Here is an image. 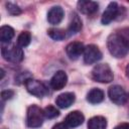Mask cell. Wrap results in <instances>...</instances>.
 Returning a JSON list of instances; mask_svg holds the SVG:
<instances>
[{
    "mask_svg": "<svg viewBox=\"0 0 129 129\" xmlns=\"http://www.w3.org/2000/svg\"><path fill=\"white\" fill-rule=\"evenodd\" d=\"M107 47L109 52L117 58L124 57L129 52V45L119 36L117 32H114L108 36Z\"/></svg>",
    "mask_w": 129,
    "mask_h": 129,
    "instance_id": "obj_1",
    "label": "cell"
},
{
    "mask_svg": "<svg viewBox=\"0 0 129 129\" xmlns=\"http://www.w3.org/2000/svg\"><path fill=\"white\" fill-rule=\"evenodd\" d=\"M1 54L4 59L17 63L20 62L23 59L24 53L20 46L17 44H11L9 43H2L1 46Z\"/></svg>",
    "mask_w": 129,
    "mask_h": 129,
    "instance_id": "obj_2",
    "label": "cell"
},
{
    "mask_svg": "<svg viewBox=\"0 0 129 129\" xmlns=\"http://www.w3.org/2000/svg\"><path fill=\"white\" fill-rule=\"evenodd\" d=\"M92 78L96 82L107 84L113 81L114 75L109 64L99 63V64H96L92 70Z\"/></svg>",
    "mask_w": 129,
    "mask_h": 129,
    "instance_id": "obj_3",
    "label": "cell"
},
{
    "mask_svg": "<svg viewBox=\"0 0 129 129\" xmlns=\"http://www.w3.org/2000/svg\"><path fill=\"white\" fill-rule=\"evenodd\" d=\"M44 112L41 108L36 105H31L27 109L26 113V124L30 128H38L42 125L44 120Z\"/></svg>",
    "mask_w": 129,
    "mask_h": 129,
    "instance_id": "obj_4",
    "label": "cell"
},
{
    "mask_svg": "<svg viewBox=\"0 0 129 129\" xmlns=\"http://www.w3.org/2000/svg\"><path fill=\"white\" fill-rule=\"evenodd\" d=\"M24 86L27 90V92L37 98H42L48 94V89L47 87L40 81L34 80L32 78L28 79L25 83Z\"/></svg>",
    "mask_w": 129,
    "mask_h": 129,
    "instance_id": "obj_5",
    "label": "cell"
},
{
    "mask_svg": "<svg viewBox=\"0 0 129 129\" xmlns=\"http://www.w3.org/2000/svg\"><path fill=\"white\" fill-rule=\"evenodd\" d=\"M84 61L87 64H93L102 58V52L99 47L95 44H89L85 46L84 50Z\"/></svg>",
    "mask_w": 129,
    "mask_h": 129,
    "instance_id": "obj_6",
    "label": "cell"
},
{
    "mask_svg": "<svg viewBox=\"0 0 129 129\" xmlns=\"http://www.w3.org/2000/svg\"><path fill=\"white\" fill-rule=\"evenodd\" d=\"M108 96L110 100L116 105H123L127 100V94L125 90L119 85L110 87L108 90Z\"/></svg>",
    "mask_w": 129,
    "mask_h": 129,
    "instance_id": "obj_7",
    "label": "cell"
},
{
    "mask_svg": "<svg viewBox=\"0 0 129 129\" xmlns=\"http://www.w3.org/2000/svg\"><path fill=\"white\" fill-rule=\"evenodd\" d=\"M85 50V46L80 41H72L66 46V52L70 59H78Z\"/></svg>",
    "mask_w": 129,
    "mask_h": 129,
    "instance_id": "obj_8",
    "label": "cell"
},
{
    "mask_svg": "<svg viewBox=\"0 0 129 129\" xmlns=\"http://www.w3.org/2000/svg\"><path fill=\"white\" fill-rule=\"evenodd\" d=\"M118 12H119V7H118V4L116 2H110L109 5L107 6L106 10L104 11L103 15H102V18H101V22L105 25L109 24L111 21H113L117 15H118Z\"/></svg>",
    "mask_w": 129,
    "mask_h": 129,
    "instance_id": "obj_9",
    "label": "cell"
},
{
    "mask_svg": "<svg viewBox=\"0 0 129 129\" xmlns=\"http://www.w3.org/2000/svg\"><path fill=\"white\" fill-rule=\"evenodd\" d=\"M68 83V76L63 71H57L50 79V87L54 91L61 90Z\"/></svg>",
    "mask_w": 129,
    "mask_h": 129,
    "instance_id": "obj_10",
    "label": "cell"
},
{
    "mask_svg": "<svg viewBox=\"0 0 129 129\" xmlns=\"http://www.w3.org/2000/svg\"><path fill=\"white\" fill-rule=\"evenodd\" d=\"M77 7L81 13L86 14V15H92L98 11L99 4L95 1L81 0L77 3Z\"/></svg>",
    "mask_w": 129,
    "mask_h": 129,
    "instance_id": "obj_11",
    "label": "cell"
},
{
    "mask_svg": "<svg viewBox=\"0 0 129 129\" xmlns=\"http://www.w3.org/2000/svg\"><path fill=\"white\" fill-rule=\"evenodd\" d=\"M64 16V11L60 6H53L47 12V21L52 24L56 25L61 22Z\"/></svg>",
    "mask_w": 129,
    "mask_h": 129,
    "instance_id": "obj_12",
    "label": "cell"
},
{
    "mask_svg": "<svg viewBox=\"0 0 129 129\" xmlns=\"http://www.w3.org/2000/svg\"><path fill=\"white\" fill-rule=\"evenodd\" d=\"M84 121H85V116L80 111H73L69 113L64 118V123L69 127H73V128L82 125Z\"/></svg>",
    "mask_w": 129,
    "mask_h": 129,
    "instance_id": "obj_13",
    "label": "cell"
},
{
    "mask_svg": "<svg viewBox=\"0 0 129 129\" xmlns=\"http://www.w3.org/2000/svg\"><path fill=\"white\" fill-rule=\"evenodd\" d=\"M75 100H76V96L74 93L66 92V93H62L56 97L55 104L57 107H59L61 109H66V108H69L71 105H73Z\"/></svg>",
    "mask_w": 129,
    "mask_h": 129,
    "instance_id": "obj_14",
    "label": "cell"
},
{
    "mask_svg": "<svg viewBox=\"0 0 129 129\" xmlns=\"http://www.w3.org/2000/svg\"><path fill=\"white\" fill-rule=\"evenodd\" d=\"M82 20L80 18V16L73 12L72 15H71V20H70V23H69V27H68V32L70 34H75V33H78L81 29H82Z\"/></svg>",
    "mask_w": 129,
    "mask_h": 129,
    "instance_id": "obj_15",
    "label": "cell"
},
{
    "mask_svg": "<svg viewBox=\"0 0 129 129\" xmlns=\"http://www.w3.org/2000/svg\"><path fill=\"white\" fill-rule=\"evenodd\" d=\"M104 92L101 89L98 88H94L92 90L89 91V93L87 94V101L91 104H99L104 100Z\"/></svg>",
    "mask_w": 129,
    "mask_h": 129,
    "instance_id": "obj_16",
    "label": "cell"
},
{
    "mask_svg": "<svg viewBox=\"0 0 129 129\" xmlns=\"http://www.w3.org/2000/svg\"><path fill=\"white\" fill-rule=\"evenodd\" d=\"M107 120L103 116H94L88 121V129H106Z\"/></svg>",
    "mask_w": 129,
    "mask_h": 129,
    "instance_id": "obj_17",
    "label": "cell"
},
{
    "mask_svg": "<svg viewBox=\"0 0 129 129\" xmlns=\"http://www.w3.org/2000/svg\"><path fill=\"white\" fill-rule=\"evenodd\" d=\"M14 29L9 25H3L0 28V40L2 43H9L14 37Z\"/></svg>",
    "mask_w": 129,
    "mask_h": 129,
    "instance_id": "obj_18",
    "label": "cell"
},
{
    "mask_svg": "<svg viewBox=\"0 0 129 129\" xmlns=\"http://www.w3.org/2000/svg\"><path fill=\"white\" fill-rule=\"evenodd\" d=\"M47 34L54 40H62L67 36V31L61 28H49L47 30Z\"/></svg>",
    "mask_w": 129,
    "mask_h": 129,
    "instance_id": "obj_19",
    "label": "cell"
},
{
    "mask_svg": "<svg viewBox=\"0 0 129 129\" xmlns=\"http://www.w3.org/2000/svg\"><path fill=\"white\" fill-rule=\"evenodd\" d=\"M30 41H31V34L28 31H22L17 37V45L20 46L21 48L29 45Z\"/></svg>",
    "mask_w": 129,
    "mask_h": 129,
    "instance_id": "obj_20",
    "label": "cell"
},
{
    "mask_svg": "<svg viewBox=\"0 0 129 129\" xmlns=\"http://www.w3.org/2000/svg\"><path fill=\"white\" fill-rule=\"evenodd\" d=\"M43 112H44L45 118H47V119H52V118H55V117H57L59 115V111L52 105L46 106L43 109Z\"/></svg>",
    "mask_w": 129,
    "mask_h": 129,
    "instance_id": "obj_21",
    "label": "cell"
},
{
    "mask_svg": "<svg viewBox=\"0 0 129 129\" xmlns=\"http://www.w3.org/2000/svg\"><path fill=\"white\" fill-rule=\"evenodd\" d=\"M6 8H7V11L11 14V15H19L21 13V9L16 5V4H13L11 2H8L6 3Z\"/></svg>",
    "mask_w": 129,
    "mask_h": 129,
    "instance_id": "obj_22",
    "label": "cell"
},
{
    "mask_svg": "<svg viewBox=\"0 0 129 129\" xmlns=\"http://www.w3.org/2000/svg\"><path fill=\"white\" fill-rule=\"evenodd\" d=\"M116 32H117V33L119 34V36L129 45V27H123V28H121V29H118Z\"/></svg>",
    "mask_w": 129,
    "mask_h": 129,
    "instance_id": "obj_23",
    "label": "cell"
},
{
    "mask_svg": "<svg viewBox=\"0 0 129 129\" xmlns=\"http://www.w3.org/2000/svg\"><path fill=\"white\" fill-rule=\"evenodd\" d=\"M13 96H14V92L11 91V90H5V91L1 92V99H2V101L10 100Z\"/></svg>",
    "mask_w": 129,
    "mask_h": 129,
    "instance_id": "obj_24",
    "label": "cell"
},
{
    "mask_svg": "<svg viewBox=\"0 0 129 129\" xmlns=\"http://www.w3.org/2000/svg\"><path fill=\"white\" fill-rule=\"evenodd\" d=\"M51 129H69V126L63 122V123H57L55 124Z\"/></svg>",
    "mask_w": 129,
    "mask_h": 129,
    "instance_id": "obj_25",
    "label": "cell"
},
{
    "mask_svg": "<svg viewBox=\"0 0 129 129\" xmlns=\"http://www.w3.org/2000/svg\"><path fill=\"white\" fill-rule=\"evenodd\" d=\"M114 129H129V123H120Z\"/></svg>",
    "mask_w": 129,
    "mask_h": 129,
    "instance_id": "obj_26",
    "label": "cell"
},
{
    "mask_svg": "<svg viewBox=\"0 0 129 129\" xmlns=\"http://www.w3.org/2000/svg\"><path fill=\"white\" fill-rule=\"evenodd\" d=\"M125 73H126V76L129 78V63L126 66V69H125Z\"/></svg>",
    "mask_w": 129,
    "mask_h": 129,
    "instance_id": "obj_27",
    "label": "cell"
}]
</instances>
